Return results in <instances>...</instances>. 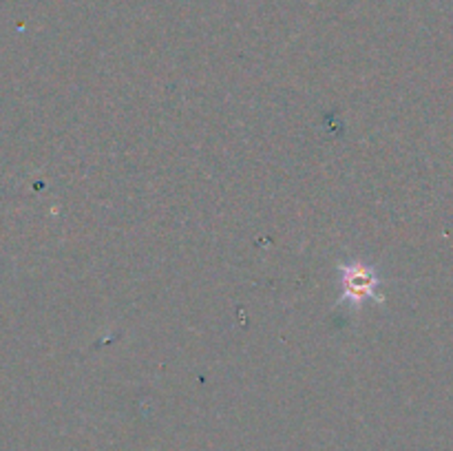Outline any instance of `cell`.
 Segmentation results:
<instances>
[{"instance_id": "6da1fadb", "label": "cell", "mask_w": 453, "mask_h": 451, "mask_svg": "<svg viewBox=\"0 0 453 451\" xmlns=\"http://www.w3.org/2000/svg\"><path fill=\"white\" fill-rule=\"evenodd\" d=\"M341 274V296L336 305H348L352 310H361L367 301L383 303L380 294V274L379 268L365 261H343L339 264Z\"/></svg>"}]
</instances>
